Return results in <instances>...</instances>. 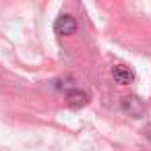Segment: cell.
<instances>
[{"label":"cell","mask_w":151,"mask_h":151,"mask_svg":"<svg viewBox=\"0 0 151 151\" xmlns=\"http://www.w3.org/2000/svg\"><path fill=\"white\" fill-rule=\"evenodd\" d=\"M120 110H122L126 116H130V118H143V116L147 114L145 101H143L141 97H137V95H124L122 101H120Z\"/></svg>","instance_id":"6da1fadb"},{"label":"cell","mask_w":151,"mask_h":151,"mask_svg":"<svg viewBox=\"0 0 151 151\" xmlns=\"http://www.w3.org/2000/svg\"><path fill=\"white\" fill-rule=\"evenodd\" d=\"M66 101L73 108H81V106L87 104V93L83 89H68L66 91Z\"/></svg>","instance_id":"277c9868"},{"label":"cell","mask_w":151,"mask_h":151,"mask_svg":"<svg viewBox=\"0 0 151 151\" xmlns=\"http://www.w3.org/2000/svg\"><path fill=\"white\" fill-rule=\"evenodd\" d=\"M112 77H114V81H116L118 85H130V83L134 81V73H132L128 66H124V64L112 66Z\"/></svg>","instance_id":"3957f363"},{"label":"cell","mask_w":151,"mask_h":151,"mask_svg":"<svg viewBox=\"0 0 151 151\" xmlns=\"http://www.w3.org/2000/svg\"><path fill=\"white\" fill-rule=\"evenodd\" d=\"M54 31H56L58 35H73V33L77 31V21H75V17L62 13V15L56 19V23H54Z\"/></svg>","instance_id":"7a4b0ae2"},{"label":"cell","mask_w":151,"mask_h":151,"mask_svg":"<svg viewBox=\"0 0 151 151\" xmlns=\"http://www.w3.org/2000/svg\"><path fill=\"white\" fill-rule=\"evenodd\" d=\"M145 134H147V139H151V124L145 128Z\"/></svg>","instance_id":"5b68a950"}]
</instances>
